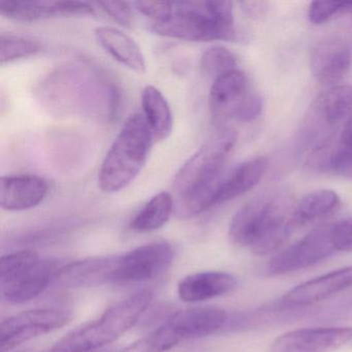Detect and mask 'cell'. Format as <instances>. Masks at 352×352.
I'll use <instances>...</instances> for the list:
<instances>
[{
    "label": "cell",
    "instance_id": "cell-1",
    "mask_svg": "<svg viewBox=\"0 0 352 352\" xmlns=\"http://www.w3.org/2000/svg\"><path fill=\"white\" fill-rule=\"evenodd\" d=\"M236 142L234 129L219 127L183 164L174 180L175 199L181 213L199 215L214 207L224 166Z\"/></svg>",
    "mask_w": 352,
    "mask_h": 352
},
{
    "label": "cell",
    "instance_id": "cell-2",
    "mask_svg": "<svg viewBox=\"0 0 352 352\" xmlns=\"http://www.w3.org/2000/svg\"><path fill=\"white\" fill-rule=\"evenodd\" d=\"M294 203L285 190L263 193L245 204L230 222L232 244L265 256L285 244L294 232Z\"/></svg>",
    "mask_w": 352,
    "mask_h": 352
},
{
    "label": "cell",
    "instance_id": "cell-3",
    "mask_svg": "<svg viewBox=\"0 0 352 352\" xmlns=\"http://www.w3.org/2000/svg\"><path fill=\"white\" fill-rule=\"evenodd\" d=\"M234 6L230 1H180L166 23L152 24L151 32L188 42L236 41Z\"/></svg>",
    "mask_w": 352,
    "mask_h": 352
},
{
    "label": "cell",
    "instance_id": "cell-4",
    "mask_svg": "<svg viewBox=\"0 0 352 352\" xmlns=\"http://www.w3.org/2000/svg\"><path fill=\"white\" fill-rule=\"evenodd\" d=\"M153 141L144 115H131L102 162L98 173L100 188L115 193L129 186L145 166Z\"/></svg>",
    "mask_w": 352,
    "mask_h": 352
},
{
    "label": "cell",
    "instance_id": "cell-5",
    "mask_svg": "<svg viewBox=\"0 0 352 352\" xmlns=\"http://www.w3.org/2000/svg\"><path fill=\"white\" fill-rule=\"evenodd\" d=\"M153 300V292L141 290L113 305L100 318L74 329L50 352H91L124 335L138 322Z\"/></svg>",
    "mask_w": 352,
    "mask_h": 352
},
{
    "label": "cell",
    "instance_id": "cell-6",
    "mask_svg": "<svg viewBox=\"0 0 352 352\" xmlns=\"http://www.w3.org/2000/svg\"><path fill=\"white\" fill-rule=\"evenodd\" d=\"M58 265L34 251L23 250L1 257L0 292L7 302L22 304L40 296L55 279Z\"/></svg>",
    "mask_w": 352,
    "mask_h": 352
},
{
    "label": "cell",
    "instance_id": "cell-7",
    "mask_svg": "<svg viewBox=\"0 0 352 352\" xmlns=\"http://www.w3.org/2000/svg\"><path fill=\"white\" fill-rule=\"evenodd\" d=\"M352 114V86L340 85L321 94L309 110L298 135V151L310 152L333 142V133Z\"/></svg>",
    "mask_w": 352,
    "mask_h": 352
},
{
    "label": "cell",
    "instance_id": "cell-8",
    "mask_svg": "<svg viewBox=\"0 0 352 352\" xmlns=\"http://www.w3.org/2000/svg\"><path fill=\"white\" fill-rule=\"evenodd\" d=\"M209 107L216 122H251L261 116L263 104L259 94L251 88L248 77L236 69L214 80Z\"/></svg>",
    "mask_w": 352,
    "mask_h": 352
},
{
    "label": "cell",
    "instance_id": "cell-9",
    "mask_svg": "<svg viewBox=\"0 0 352 352\" xmlns=\"http://www.w3.org/2000/svg\"><path fill=\"white\" fill-rule=\"evenodd\" d=\"M333 223L319 226L304 238L274 255L265 267L270 276L285 275L317 265L338 252L333 243Z\"/></svg>",
    "mask_w": 352,
    "mask_h": 352
},
{
    "label": "cell",
    "instance_id": "cell-10",
    "mask_svg": "<svg viewBox=\"0 0 352 352\" xmlns=\"http://www.w3.org/2000/svg\"><path fill=\"white\" fill-rule=\"evenodd\" d=\"M345 316H352V294L320 306L318 304L306 307L289 306L278 300L252 312L239 315L236 322L239 329H254L288 321L294 322L305 318L329 319L331 317L336 319V317Z\"/></svg>",
    "mask_w": 352,
    "mask_h": 352
},
{
    "label": "cell",
    "instance_id": "cell-11",
    "mask_svg": "<svg viewBox=\"0 0 352 352\" xmlns=\"http://www.w3.org/2000/svg\"><path fill=\"white\" fill-rule=\"evenodd\" d=\"M72 319L69 311L46 308L25 311L0 324V351L10 352L38 336L65 327Z\"/></svg>",
    "mask_w": 352,
    "mask_h": 352
},
{
    "label": "cell",
    "instance_id": "cell-12",
    "mask_svg": "<svg viewBox=\"0 0 352 352\" xmlns=\"http://www.w3.org/2000/svg\"><path fill=\"white\" fill-rule=\"evenodd\" d=\"M173 247L166 242H154L138 247L119 256L113 274V283H137L162 275L172 265Z\"/></svg>",
    "mask_w": 352,
    "mask_h": 352
},
{
    "label": "cell",
    "instance_id": "cell-13",
    "mask_svg": "<svg viewBox=\"0 0 352 352\" xmlns=\"http://www.w3.org/2000/svg\"><path fill=\"white\" fill-rule=\"evenodd\" d=\"M351 340V327H304L278 337L270 352H331Z\"/></svg>",
    "mask_w": 352,
    "mask_h": 352
},
{
    "label": "cell",
    "instance_id": "cell-14",
    "mask_svg": "<svg viewBox=\"0 0 352 352\" xmlns=\"http://www.w3.org/2000/svg\"><path fill=\"white\" fill-rule=\"evenodd\" d=\"M351 65V49L345 38L338 34L325 36L311 51V72L322 85L341 81Z\"/></svg>",
    "mask_w": 352,
    "mask_h": 352
},
{
    "label": "cell",
    "instance_id": "cell-15",
    "mask_svg": "<svg viewBox=\"0 0 352 352\" xmlns=\"http://www.w3.org/2000/svg\"><path fill=\"white\" fill-rule=\"evenodd\" d=\"M350 288H352V265L304 282L288 290L279 300L289 306H313L327 302Z\"/></svg>",
    "mask_w": 352,
    "mask_h": 352
},
{
    "label": "cell",
    "instance_id": "cell-16",
    "mask_svg": "<svg viewBox=\"0 0 352 352\" xmlns=\"http://www.w3.org/2000/svg\"><path fill=\"white\" fill-rule=\"evenodd\" d=\"M0 14L21 22L59 16H94L91 5L82 1H0Z\"/></svg>",
    "mask_w": 352,
    "mask_h": 352
},
{
    "label": "cell",
    "instance_id": "cell-17",
    "mask_svg": "<svg viewBox=\"0 0 352 352\" xmlns=\"http://www.w3.org/2000/svg\"><path fill=\"white\" fill-rule=\"evenodd\" d=\"M48 190L47 181L36 175L3 176L0 179V205L6 211H26L40 205Z\"/></svg>",
    "mask_w": 352,
    "mask_h": 352
},
{
    "label": "cell",
    "instance_id": "cell-18",
    "mask_svg": "<svg viewBox=\"0 0 352 352\" xmlns=\"http://www.w3.org/2000/svg\"><path fill=\"white\" fill-rule=\"evenodd\" d=\"M228 313L218 307H197L184 309L173 314L166 322L178 333L182 341L206 337L228 324Z\"/></svg>",
    "mask_w": 352,
    "mask_h": 352
},
{
    "label": "cell",
    "instance_id": "cell-19",
    "mask_svg": "<svg viewBox=\"0 0 352 352\" xmlns=\"http://www.w3.org/2000/svg\"><path fill=\"white\" fill-rule=\"evenodd\" d=\"M119 256L92 257L59 267L55 279L67 288L88 287L112 282Z\"/></svg>",
    "mask_w": 352,
    "mask_h": 352
},
{
    "label": "cell",
    "instance_id": "cell-20",
    "mask_svg": "<svg viewBox=\"0 0 352 352\" xmlns=\"http://www.w3.org/2000/svg\"><path fill=\"white\" fill-rule=\"evenodd\" d=\"M238 281L234 276L223 272H204L192 274L181 280L179 298L186 302H204L234 292Z\"/></svg>",
    "mask_w": 352,
    "mask_h": 352
},
{
    "label": "cell",
    "instance_id": "cell-21",
    "mask_svg": "<svg viewBox=\"0 0 352 352\" xmlns=\"http://www.w3.org/2000/svg\"><path fill=\"white\" fill-rule=\"evenodd\" d=\"M267 168L269 162L265 157L252 158L239 164L222 181L214 201V207L242 197L254 188L265 176Z\"/></svg>",
    "mask_w": 352,
    "mask_h": 352
},
{
    "label": "cell",
    "instance_id": "cell-22",
    "mask_svg": "<svg viewBox=\"0 0 352 352\" xmlns=\"http://www.w3.org/2000/svg\"><path fill=\"white\" fill-rule=\"evenodd\" d=\"M94 34L100 47L115 60L135 73H145L147 65L143 51L131 36L106 26L96 28Z\"/></svg>",
    "mask_w": 352,
    "mask_h": 352
},
{
    "label": "cell",
    "instance_id": "cell-23",
    "mask_svg": "<svg viewBox=\"0 0 352 352\" xmlns=\"http://www.w3.org/2000/svg\"><path fill=\"white\" fill-rule=\"evenodd\" d=\"M340 206L341 199L335 191L322 189L308 193L294 204L292 216L294 230L329 217Z\"/></svg>",
    "mask_w": 352,
    "mask_h": 352
},
{
    "label": "cell",
    "instance_id": "cell-24",
    "mask_svg": "<svg viewBox=\"0 0 352 352\" xmlns=\"http://www.w3.org/2000/svg\"><path fill=\"white\" fill-rule=\"evenodd\" d=\"M142 107L154 141L168 139L173 129V114L164 94L154 86H146L142 91Z\"/></svg>",
    "mask_w": 352,
    "mask_h": 352
},
{
    "label": "cell",
    "instance_id": "cell-25",
    "mask_svg": "<svg viewBox=\"0 0 352 352\" xmlns=\"http://www.w3.org/2000/svg\"><path fill=\"white\" fill-rule=\"evenodd\" d=\"M174 207V197L170 192L162 191L157 193L133 218L131 223V230L138 232L160 230L170 219Z\"/></svg>",
    "mask_w": 352,
    "mask_h": 352
},
{
    "label": "cell",
    "instance_id": "cell-26",
    "mask_svg": "<svg viewBox=\"0 0 352 352\" xmlns=\"http://www.w3.org/2000/svg\"><path fill=\"white\" fill-rule=\"evenodd\" d=\"M182 342L178 333L164 322L149 335L123 348L121 352H166Z\"/></svg>",
    "mask_w": 352,
    "mask_h": 352
},
{
    "label": "cell",
    "instance_id": "cell-27",
    "mask_svg": "<svg viewBox=\"0 0 352 352\" xmlns=\"http://www.w3.org/2000/svg\"><path fill=\"white\" fill-rule=\"evenodd\" d=\"M43 46L36 41L13 34L0 36V63L5 65L19 59L38 54Z\"/></svg>",
    "mask_w": 352,
    "mask_h": 352
},
{
    "label": "cell",
    "instance_id": "cell-28",
    "mask_svg": "<svg viewBox=\"0 0 352 352\" xmlns=\"http://www.w3.org/2000/svg\"><path fill=\"white\" fill-rule=\"evenodd\" d=\"M238 59L234 53L224 47L208 49L201 59V69L204 75L214 80L236 69Z\"/></svg>",
    "mask_w": 352,
    "mask_h": 352
},
{
    "label": "cell",
    "instance_id": "cell-29",
    "mask_svg": "<svg viewBox=\"0 0 352 352\" xmlns=\"http://www.w3.org/2000/svg\"><path fill=\"white\" fill-rule=\"evenodd\" d=\"M352 15V3H333V1H315L309 8L308 17L312 23L322 24L331 21L338 16Z\"/></svg>",
    "mask_w": 352,
    "mask_h": 352
},
{
    "label": "cell",
    "instance_id": "cell-30",
    "mask_svg": "<svg viewBox=\"0 0 352 352\" xmlns=\"http://www.w3.org/2000/svg\"><path fill=\"white\" fill-rule=\"evenodd\" d=\"M323 170H331L352 180V151L340 147L338 149H329Z\"/></svg>",
    "mask_w": 352,
    "mask_h": 352
},
{
    "label": "cell",
    "instance_id": "cell-31",
    "mask_svg": "<svg viewBox=\"0 0 352 352\" xmlns=\"http://www.w3.org/2000/svg\"><path fill=\"white\" fill-rule=\"evenodd\" d=\"M135 9L150 18L153 24L166 23L170 21L174 13V3H160V1H138L133 3Z\"/></svg>",
    "mask_w": 352,
    "mask_h": 352
},
{
    "label": "cell",
    "instance_id": "cell-32",
    "mask_svg": "<svg viewBox=\"0 0 352 352\" xmlns=\"http://www.w3.org/2000/svg\"><path fill=\"white\" fill-rule=\"evenodd\" d=\"M98 7L110 16L113 20L123 28H129L133 21V11L129 3L118 1H100Z\"/></svg>",
    "mask_w": 352,
    "mask_h": 352
},
{
    "label": "cell",
    "instance_id": "cell-33",
    "mask_svg": "<svg viewBox=\"0 0 352 352\" xmlns=\"http://www.w3.org/2000/svg\"><path fill=\"white\" fill-rule=\"evenodd\" d=\"M333 236L337 251H352V218L333 223Z\"/></svg>",
    "mask_w": 352,
    "mask_h": 352
},
{
    "label": "cell",
    "instance_id": "cell-34",
    "mask_svg": "<svg viewBox=\"0 0 352 352\" xmlns=\"http://www.w3.org/2000/svg\"><path fill=\"white\" fill-rule=\"evenodd\" d=\"M243 11L251 18H258L267 13L269 3L267 1H242L240 3Z\"/></svg>",
    "mask_w": 352,
    "mask_h": 352
},
{
    "label": "cell",
    "instance_id": "cell-35",
    "mask_svg": "<svg viewBox=\"0 0 352 352\" xmlns=\"http://www.w3.org/2000/svg\"><path fill=\"white\" fill-rule=\"evenodd\" d=\"M341 147L352 151V114L346 121L345 126L341 135Z\"/></svg>",
    "mask_w": 352,
    "mask_h": 352
}]
</instances>
